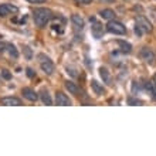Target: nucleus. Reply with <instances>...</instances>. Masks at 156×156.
<instances>
[{
	"instance_id": "412c9836",
	"label": "nucleus",
	"mask_w": 156,
	"mask_h": 156,
	"mask_svg": "<svg viewBox=\"0 0 156 156\" xmlns=\"http://www.w3.org/2000/svg\"><path fill=\"white\" fill-rule=\"evenodd\" d=\"M142 104L144 102L138 98H133V97H129V98H128V105H142Z\"/></svg>"
},
{
	"instance_id": "cd10ccee",
	"label": "nucleus",
	"mask_w": 156,
	"mask_h": 156,
	"mask_svg": "<svg viewBox=\"0 0 156 156\" xmlns=\"http://www.w3.org/2000/svg\"><path fill=\"white\" fill-rule=\"evenodd\" d=\"M152 84H153V87H155V90H156V74H155V77H153V80H152Z\"/></svg>"
},
{
	"instance_id": "1a4fd4ad",
	"label": "nucleus",
	"mask_w": 156,
	"mask_h": 156,
	"mask_svg": "<svg viewBox=\"0 0 156 156\" xmlns=\"http://www.w3.org/2000/svg\"><path fill=\"white\" fill-rule=\"evenodd\" d=\"M19 13V9L16 6H13V4H0V17H6L9 14H16Z\"/></svg>"
},
{
	"instance_id": "4468645a",
	"label": "nucleus",
	"mask_w": 156,
	"mask_h": 156,
	"mask_svg": "<svg viewBox=\"0 0 156 156\" xmlns=\"http://www.w3.org/2000/svg\"><path fill=\"white\" fill-rule=\"evenodd\" d=\"M91 88L94 90V92H95L97 95L105 94V88H104V87L101 85L98 81H95V80H91Z\"/></svg>"
},
{
	"instance_id": "423d86ee",
	"label": "nucleus",
	"mask_w": 156,
	"mask_h": 156,
	"mask_svg": "<svg viewBox=\"0 0 156 156\" xmlns=\"http://www.w3.org/2000/svg\"><path fill=\"white\" fill-rule=\"evenodd\" d=\"M55 105H60V107H70V105H73V101H71L64 92L57 91V92H55Z\"/></svg>"
},
{
	"instance_id": "bb28decb",
	"label": "nucleus",
	"mask_w": 156,
	"mask_h": 156,
	"mask_svg": "<svg viewBox=\"0 0 156 156\" xmlns=\"http://www.w3.org/2000/svg\"><path fill=\"white\" fill-rule=\"evenodd\" d=\"M4 50H6V44H4V43H2V41H0V53H3Z\"/></svg>"
},
{
	"instance_id": "20e7f679",
	"label": "nucleus",
	"mask_w": 156,
	"mask_h": 156,
	"mask_svg": "<svg viewBox=\"0 0 156 156\" xmlns=\"http://www.w3.org/2000/svg\"><path fill=\"white\" fill-rule=\"evenodd\" d=\"M136 26H138L144 33H152V30H153L152 23H151L145 16H142V14L136 16Z\"/></svg>"
},
{
	"instance_id": "ddd939ff",
	"label": "nucleus",
	"mask_w": 156,
	"mask_h": 156,
	"mask_svg": "<svg viewBox=\"0 0 156 156\" xmlns=\"http://www.w3.org/2000/svg\"><path fill=\"white\" fill-rule=\"evenodd\" d=\"M99 16L102 17L104 20H114L115 19V16H116V13L112 10V9H104V10H101L99 12Z\"/></svg>"
},
{
	"instance_id": "f03ea898",
	"label": "nucleus",
	"mask_w": 156,
	"mask_h": 156,
	"mask_svg": "<svg viewBox=\"0 0 156 156\" xmlns=\"http://www.w3.org/2000/svg\"><path fill=\"white\" fill-rule=\"evenodd\" d=\"M38 61H40V67L41 70L44 71V74L47 75H53L54 74V70H55V67H54V62L50 60V57H47L45 54H38Z\"/></svg>"
},
{
	"instance_id": "39448f33",
	"label": "nucleus",
	"mask_w": 156,
	"mask_h": 156,
	"mask_svg": "<svg viewBox=\"0 0 156 156\" xmlns=\"http://www.w3.org/2000/svg\"><path fill=\"white\" fill-rule=\"evenodd\" d=\"M139 55H140V58H142L145 62H148V64H155V61H156L155 53H153L152 48H149V47H142Z\"/></svg>"
},
{
	"instance_id": "2eb2a0df",
	"label": "nucleus",
	"mask_w": 156,
	"mask_h": 156,
	"mask_svg": "<svg viewBox=\"0 0 156 156\" xmlns=\"http://www.w3.org/2000/svg\"><path fill=\"white\" fill-rule=\"evenodd\" d=\"M40 99L44 105H53V99H51V97H50V94H48V91L47 90H41Z\"/></svg>"
},
{
	"instance_id": "aec40b11",
	"label": "nucleus",
	"mask_w": 156,
	"mask_h": 156,
	"mask_svg": "<svg viewBox=\"0 0 156 156\" xmlns=\"http://www.w3.org/2000/svg\"><path fill=\"white\" fill-rule=\"evenodd\" d=\"M23 53H24L26 60H31V58H33V51H31V48H30L29 45H24V47H23Z\"/></svg>"
},
{
	"instance_id": "b1692460",
	"label": "nucleus",
	"mask_w": 156,
	"mask_h": 156,
	"mask_svg": "<svg viewBox=\"0 0 156 156\" xmlns=\"http://www.w3.org/2000/svg\"><path fill=\"white\" fill-rule=\"evenodd\" d=\"M74 2L78 4H91L92 3V0H74Z\"/></svg>"
},
{
	"instance_id": "a211bd4d",
	"label": "nucleus",
	"mask_w": 156,
	"mask_h": 156,
	"mask_svg": "<svg viewBox=\"0 0 156 156\" xmlns=\"http://www.w3.org/2000/svg\"><path fill=\"white\" fill-rule=\"evenodd\" d=\"M145 88H146V91H148V94L152 97L153 101H156V90H155V87H153L152 81H146V82H145Z\"/></svg>"
},
{
	"instance_id": "5701e85b",
	"label": "nucleus",
	"mask_w": 156,
	"mask_h": 156,
	"mask_svg": "<svg viewBox=\"0 0 156 156\" xmlns=\"http://www.w3.org/2000/svg\"><path fill=\"white\" fill-rule=\"evenodd\" d=\"M26 73H27L29 78H34V77H36V71H34L33 68H27V70H26Z\"/></svg>"
},
{
	"instance_id": "a878e982",
	"label": "nucleus",
	"mask_w": 156,
	"mask_h": 156,
	"mask_svg": "<svg viewBox=\"0 0 156 156\" xmlns=\"http://www.w3.org/2000/svg\"><path fill=\"white\" fill-rule=\"evenodd\" d=\"M29 3H34V4H38V3H45L47 0H27Z\"/></svg>"
},
{
	"instance_id": "6e6552de",
	"label": "nucleus",
	"mask_w": 156,
	"mask_h": 156,
	"mask_svg": "<svg viewBox=\"0 0 156 156\" xmlns=\"http://www.w3.org/2000/svg\"><path fill=\"white\" fill-rule=\"evenodd\" d=\"M0 104L4 107H20V105H23L21 99L17 98V97H4V98L0 99Z\"/></svg>"
},
{
	"instance_id": "6ab92c4d",
	"label": "nucleus",
	"mask_w": 156,
	"mask_h": 156,
	"mask_svg": "<svg viewBox=\"0 0 156 156\" xmlns=\"http://www.w3.org/2000/svg\"><path fill=\"white\" fill-rule=\"evenodd\" d=\"M6 50H7V53H9V55H10V57H13V58L19 57V51H17V48L12 44V43L6 44Z\"/></svg>"
},
{
	"instance_id": "9d476101",
	"label": "nucleus",
	"mask_w": 156,
	"mask_h": 156,
	"mask_svg": "<svg viewBox=\"0 0 156 156\" xmlns=\"http://www.w3.org/2000/svg\"><path fill=\"white\" fill-rule=\"evenodd\" d=\"M21 94H23V97H24L26 99H29V101H31V102H36V101L38 99V94L33 90V88H30V87L21 88Z\"/></svg>"
},
{
	"instance_id": "f8f14e48",
	"label": "nucleus",
	"mask_w": 156,
	"mask_h": 156,
	"mask_svg": "<svg viewBox=\"0 0 156 156\" xmlns=\"http://www.w3.org/2000/svg\"><path fill=\"white\" fill-rule=\"evenodd\" d=\"M99 75H101V78H102L104 84H107V85H112V75H111V73L105 68V67H101V68H99Z\"/></svg>"
},
{
	"instance_id": "f3484780",
	"label": "nucleus",
	"mask_w": 156,
	"mask_h": 156,
	"mask_svg": "<svg viewBox=\"0 0 156 156\" xmlns=\"http://www.w3.org/2000/svg\"><path fill=\"white\" fill-rule=\"evenodd\" d=\"M118 43V45L121 47V51L122 53H126V54H129V53H132V45L128 43V41H123V40H118L116 41Z\"/></svg>"
},
{
	"instance_id": "4be33fe9",
	"label": "nucleus",
	"mask_w": 156,
	"mask_h": 156,
	"mask_svg": "<svg viewBox=\"0 0 156 156\" xmlns=\"http://www.w3.org/2000/svg\"><path fill=\"white\" fill-rule=\"evenodd\" d=\"M2 77L9 81V80H12V73H10L9 70H2Z\"/></svg>"
},
{
	"instance_id": "9b49d317",
	"label": "nucleus",
	"mask_w": 156,
	"mask_h": 156,
	"mask_svg": "<svg viewBox=\"0 0 156 156\" xmlns=\"http://www.w3.org/2000/svg\"><path fill=\"white\" fill-rule=\"evenodd\" d=\"M64 87H66V90L68 91L70 94L75 95V97H78V95H80V92H81L80 87H78L74 81H70V80H67V81L64 82Z\"/></svg>"
},
{
	"instance_id": "0eeeda50",
	"label": "nucleus",
	"mask_w": 156,
	"mask_h": 156,
	"mask_svg": "<svg viewBox=\"0 0 156 156\" xmlns=\"http://www.w3.org/2000/svg\"><path fill=\"white\" fill-rule=\"evenodd\" d=\"M71 23H73V27H74L75 31H81L84 27H85V21L82 19L80 14L74 13V14H71Z\"/></svg>"
},
{
	"instance_id": "c85d7f7f",
	"label": "nucleus",
	"mask_w": 156,
	"mask_h": 156,
	"mask_svg": "<svg viewBox=\"0 0 156 156\" xmlns=\"http://www.w3.org/2000/svg\"><path fill=\"white\" fill-rule=\"evenodd\" d=\"M99 2H105V3H112L114 0H99Z\"/></svg>"
},
{
	"instance_id": "f257e3e1",
	"label": "nucleus",
	"mask_w": 156,
	"mask_h": 156,
	"mask_svg": "<svg viewBox=\"0 0 156 156\" xmlns=\"http://www.w3.org/2000/svg\"><path fill=\"white\" fill-rule=\"evenodd\" d=\"M53 19V12L50 9H45V7H38V9H34L33 12V20L36 23L37 27L43 29L45 26L48 24V21Z\"/></svg>"
},
{
	"instance_id": "dca6fc26",
	"label": "nucleus",
	"mask_w": 156,
	"mask_h": 156,
	"mask_svg": "<svg viewBox=\"0 0 156 156\" xmlns=\"http://www.w3.org/2000/svg\"><path fill=\"white\" fill-rule=\"evenodd\" d=\"M91 21H94V26H92V34H94V37L101 38V36H102V26L99 24V23H97L95 19H91Z\"/></svg>"
},
{
	"instance_id": "7ed1b4c3",
	"label": "nucleus",
	"mask_w": 156,
	"mask_h": 156,
	"mask_svg": "<svg viewBox=\"0 0 156 156\" xmlns=\"http://www.w3.org/2000/svg\"><path fill=\"white\" fill-rule=\"evenodd\" d=\"M107 31L111 34H118V36H123L126 34V27L118 20H109L107 24Z\"/></svg>"
},
{
	"instance_id": "393cba45",
	"label": "nucleus",
	"mask_w": 156,
	"mask_h": 156,
	"mask_svg": "<svg viewBox=\"0 0 156 156\" xmlns=\"http://www.w3.org/2000/svg\"><path fill=\"white\" fill-rule=\"evenodd\" d=\"M135 34L136 36H138V37H140V36H142V34H144V31H142V30L139 29V27H138V26L135 24Z\"/></svg>"
}]
</instances>
